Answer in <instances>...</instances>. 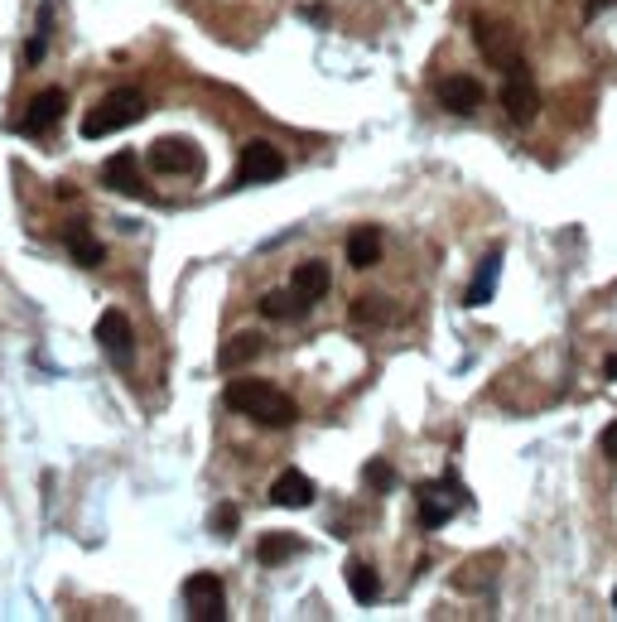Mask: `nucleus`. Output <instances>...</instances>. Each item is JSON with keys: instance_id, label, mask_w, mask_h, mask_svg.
Masks as SVG:
<instances>
[{"instance_id": "obj_1", "label": "nucleus", "mask_w": 617, "mask_h": 622, "mask_svg": "<svg viewBox=\"0 0 617 622\" xmlns=\"http://www.w3.org/2000/svg\"><path fill=\"white\" fill-rule=\"evenodd\" d=\"M222 401L227 410H237V415H251V420H261L266 430H290L299 420V406L280 391V386H270V381H256V377H237L227 381V391H222Z\"/></svg>"}, {"instance_id": "obj_12", "label": "nucleus", "mask_w": 617, "mask_h": 622, "mask_svg": "<svg viewBox=\"0 0 617 622\" xmlns=\"http://www.w3.org/2000/svg\"><path fill=\"white\" fill-rule=\"evenodd\" d=\"M102 184H107L111 193H121V198H135V193H145V184H140V160H135L131 150L111 155V160L102 164Z\"/></svg>"}, {"instance_id": "obj_29", "label": "nucleus", "mask_w": 617, "mask_h": 622, "mask_svg": "<svg viewBox=\"0 0 617 622\" xmlns=\"http://www.w3.org/2000/svg\"><path fill=\"white\" fill-rule=\"evenodd\" d=\"M613 608H617V589H613Z\"/></svg>"}, {"instance_id": "obj_27", "label": "nucleus", "mask_w": 617, "mask_h": 622, "mask_svg": "<svg viewBox=\"0 0 617 622\" xmlns=\"http://www.w3.org/2000/svg\"><path fill=\"white\" fill-rule=\"evenodd\" d=\"M617 0H589V5H584V20H598V15H603V10H613Z\"/></svg>"}, {"instance_id": "obj_5", "label": "nucleus", "mask_w": 617, "mask_h": 622, "mask_svg": "<svg viewBox=\"0 0 617 622\" xmlns=\"http://www.w3.org/2000/svg\"><path fill=\"white\" fill-rule=\"evenodd\" d=\"M184 613L193 622H222L227 618V589L217 574H188L184 579Z\"/></svg>"}, {"instance_id": "obj_25", "label": "nucleus", "mask_w": 617, "mask_h": 622, "mask_svg": "<svg viewBox=\"0 0 617 622\" xmlns=\"http://www.w3.org/2000/svg\"><path fill=\"white\" fill-rule=\"evenodd\" d=\"M213 526H217V531H222V536H232V531H237V507H217Z\"/></svg>"}, {"instance_id": "obj_20", "label": "nucleus", "mask_w": 617, "mask_h": 622, "mask_svg": "<svg viewBox=\"0 0 617 622\" xmlns=\"http://www.w3.org/2000/svg\"><path fill=\"white\" fill-rule=\"evenodd\" d=\"M290 555H304V541H295V536H261L256 541V560L261 565H280Z\"/></svg>"}, {"instance_id": "obj_17", "label": "nucleus", "mask_w": 617, "mask_h": 622, "mask_svg": "<svg viewBox=\"0 0 617 622\" xmlns=\"http://www.w3.org/2000/svg\"><path fill=\"white\" fill-rule=\"evenodd\" d=\"M309 309H314V304L299 295L295 285H290V290H270V295L261 299V314H266V319H275V324H280V319H304Z\"/></svg>"}, {"instance_id": "obj_26", "label": "nucleus", "mask_w": 617, "mask_h": 622, "mask_svg": "<svg viewBox=\"0 0 617 622\" xmlns=\"http://www.w3.org/2000/svg\"><path fill=\"white\" fill-rule=\"evenodd\" d=\"M598 449H603V459L608 463H617V420L603 430V439H598Z\"/></svg>"}, {"instance_id": "obj_23", "label": "nucleus", "mask_w": 617, "mask_h": 622, "mask_svg": "<svg viewBox=\"0 0 617 622\" xmlns=\"http://www.w3.org/2000/svg\"><path fill=\"white\" fill-rule=\"evenodd\" d=\"M49 25H54V5L39 10V29H34V39H29L25 63H39V58H44V49H49Z\"/></svg>"}, {"instance_id": "obj_19", "label": "nucleus", "mask_w": 617, "mask_h": 622, "mask_svg": "<svg viewBox=\"0 0 617 622\" xmlns=\"http://www.w3.org/2000/svg\"><path fill=\"white\" fill-rule=\"evenodd\" d=\"M348 589H352V598H357L362 608L381 598V579H376V569L367 565V560H348Z\"/></svg>"}, {"instance_id": "obj_9", "label": "nucleus", "mask_w": 617, "mask_h": 622, "mask_svg": "<svg viewBox=\"0 0 617 622\" xmlns=\"http://www.w3.org/2000/svg\"><path fill=\"white\" fill-rule=\"evenodd\" d=\"M63 111H68V92L63 87H44L34 102L25 107L20 121H10V131H25V136H44V131H54L58 121H63Z\"/></svg>"}, {"instance_id": "obj_28", "label": "nucleus", "mask_w": 617, "mask_h": 622, "mask_svg": "<svg viewBox=\"0 0 617 622\" xmlns=\"http://www.w3.org/2000/svg\"><path fill=\"white\" fill-rule=\"evenodd\" d=\"M608 377H613V381H617V357H613V362H608Z\"/></svg>"}, {"instance_id": "obj_14", "label": "nucleus", "mask_w": 617, "mask_h": 622, "mask_svg": "<svg viewBox=\"0 0 617 622\" xmlns=\"http://www.w3.org/2000/svg\"><path fill=\"white\" fill-rule=\"evenodd\" d=\"M497 280H502V246H497V251H487V261L478 266V275H473V285H468L463 304H468V309H483V304H492V295H497Z\"/></svg>"}, {"instance_id": "obj_15", "label": "nucleus", "mask_w": 617, "mask_h": 622, "mask_svg": "<svg viewBox=\"0 0 617 622\" xmlns=\"http://www.w3.org/2000/svg\"><path fill=\"white\" fill-rule=\"evenodd\" d=\"M261 348H266L261 333H232V338L217 348V367H222V372H237V367H246V362H256Z\"/></svg>"}, {"instance_id": "obj_13", "label": "nucleus", "mask_w": 617, "mask_h": 622, "mask_svg": "<svg viewBox=\"0 0 617 622\" xmlns=\"http://www.w3.org/2000/svg\"><path fill=\"white\" fill-rule=\"evenodd\" d=\"M314 497H319V492H314V483H309L304 473H295V468H290V473H280V478L270 483V502H275V507H290V512L314 507Z\"/></svg>"}, {"instance_id": "obj_4", "label": "nucleus", "mask_w": 617, "mask_h": 622, "mask_svg": "<svg viewBox=\"0 0 617 622\" xmlns=\"http://www.w3.org/2000/svg\"><path fill=\"white\" fill-rule=\"evenodd\" d=\"M150 169L174 174V179H193V174H203V150L188 136H160L150 145Z\"/></svg>"}, {"instance_id": "obj_22", "label": "nucleus", "mask_w": 617, "mask_h": 622, "mask_svg": "<svg viewBox=\"0 0 617 622\" xmlns=\"http://www.w3.org/2000/svg\"><path fill=\"white\" fill-rule=\"evenodd\" d=\"M449 516H454V507H449V502H434V487H420V526H444V521H449Z\"/></svg>"}, {"instance_id": "obj_11", "label": "nucleus", "mask_w": 617, "mask_h": 622, "mask_svg": "<svg viewBox=\"0 0 617 622\" xmlns=\"http://www.w3.org/2000/svg\"><path fill=\"white\" fill-rule=\"evenodd\" d=\"M58 237H63V246H68V256L78 261L82 271H97V266L107 261V246H102L97 237H92V227H87V222H68V227H63Z\"/></svg>"}, {"instance_id": "obj_6", "label": "nucleus", "mask_w": 617, "mask_h": 622, "mask_svg": "<svg viewBox=\"0 0 617 622\" xmlns=\"http://www.w3.org/2000/svg\"><path fill=\"white\" fill-rule=\"evenodd\" d=\"M285 174V150L275 140H246L237 155V184H275Z\"/></svg>"}, {"instance_id": "obj_24", "label": "nucleus", "mask_w": 617, "mask_h": 622, "mask_svg": "<svg viewBox=\"0 0 617 622\" xmlns=\"http://www.w3.org/2000/svg\"><path fill=\"white\" fill-rule=\"evenodd\" d=\"M367 483L372 487H381V492H391V487H396V473H391V463H367Z\"/></svg>"}, {"instance_id": "obj_10", "label": "nucleus", "mask_w": 617, "mask_h": 622, "mask_svg": "<svg viewBox=\"0 0 617 622\" xmlns=\"http://www.w3.org/2000/svg\"><path fill=\"white\" fill-rule=\"evenodd\" d=\"M439 107L444 111H458V116H468V111L483 107V82L468 78V73H454V78L439 82Z\"/></svg>"}, {"instance_id": "obj_3", "label": "nucleus", "mask_w": 617, "mask_h": 622, "mask_svg": "<svg viewBox=\"0 0 617 622\" xmlns=\"http://www.w3.org/2000/svg\"><path fill=\"white\" fill-rule=\"evenodd\" d=\"M473 44H478L483 63L502 68V73L521 68V34H516V25H511V20H497V15H478V20H473Z\"/></svg>"}, {"instance_id": "obj_18", "label": "nucleus", "mask_w": 617, "mask_h": 622, "mask_svg": "<svg viewBox=\"0 0 617 622\" xmlns=\"http://www.w3.org/2000/svg\"><path fill=\"white\" fill-rule=\"evenodd\" d=\"M290 285H295V290L309 299V304H319V299L328 295V285H333V275H328V266H323V261H304Z\"/></svg>"}, {"instance_id": "obj_8", "label": "nucleus", "mask_w": 617, "mask_h": 622, "mask_svg": "<svg viewBox=\"0 0 617 622\" xmlns=\"http://www.w3.org/2000/svg\"><path fill=\"white\" fill-rule=\"evenodd\" d=\"M502 107H507V116L516 121V126H531V121L540 116V87H536V78L526 73V63L507 73V87H502Z\"/></svg>"}, {"instance_id": "obj_21", "label": "nucleus", "mask_w": 617, "mask_h": 622, "mask_svg": "<svg viewBox=\"0 0 617 622\" xmlns=\"http://www.w3.org/2000/svg\"><path fill=\"white\" fill-rule=\"evenodd\" d=\"M352 324L357 328H367V324H391V304H386V299H357V304H352Z\"/></svg>"}, {"instance_id": "obj_16", "label": "nucleus", "mask_w": 617, "mask_h": 622, "mask_svg": "<svg viewBox=\"0 0 617 622\" xmlns=\"http://www.w3.org/2000/svg\"><path fill=\"white\" fill-rule=\"evenodd\" d=\"M381 261V227H357L348 237V266L352 271H372Z\"/></svg>"}, {"instance_id": "obj_7", "label": "nucleus", "mask_w": 617, "mask_h": 622, "mask_svg": "<svg viewBox=\"0 0 617 622\" xmlns=\"http://www.w3.org/2000/svg\"><path fill=\"white\" fill-rule=\"evenodd\" d=\"M97 343H102V352L111 357V367H116V372H131L135 328H131V319H126L121 309H107V314L97 319Z\"/></svg>"}, {"instance_id": "obj_2", "label": "nucleus", "mask_w": 617, "mask_h": 622, "mask_svg": "<svg viewBox=\"0 0 617 622\" xmlns=\"http://www.w3.org/2000/svg\"><path fill=\"white\" fill-rule=\"evenodd\" d=\"M145 116V97L135 92V87H111L107 97L97 102V107L82 116V140H102V136H116V131H126Z\"/></svg>"}]
</instances>
